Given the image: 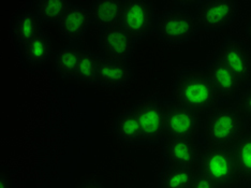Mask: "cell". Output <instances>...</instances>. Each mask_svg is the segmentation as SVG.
Masks as SVG:
<instances>
[{
	"label": "cell",
	"instance_id": "18",
	"mask_svg": "<svg viewBox=\"0 0 251 188\" xmlns=\"http://www.w3.org/2000/svg\"><path fill=\"white\" fill-rule=\"evenodd\" d=\"M197 172L186 167L169 164L160 176V188H190Z\"/></svg>",
	"mask_w": 251,
	"mask_h": 188
},
{
	"label": "cell",
	"instance_id": "2",
	"mask_svg": "<svg viewBox=\"0 0 251 188\" xmlns=\"http://www.w3.org/2000/svg\"><path fill=\"white\" fill-rule=\"evenodd\" d=\"M248 123L234 102L216 107L202 119L207 144L232 150L246 132Z\"/></svg>",
	"mask_w": 251,
	"mask_h": 188
},
{
	"label": "cell",
	"instance_id": "27",
	"mask_svg": "<svg viewBox=\"0 0 251 188\" xmlns=\"http://www.w3.org/2000/svg\"><path fill=\"white\" fill-rule=\"evenodd\" d=\"M0 188H11L8 179L4 175H0Z\"/></svg>",
	"mask_w": 251,
	"mask_h": 188
},
{
	"label": "cell",
	"instance_id": "11",
	"mask_svg": "<svg viewBox=\"0 0 251 188\" xmlns=\"http://www.w3.org/2000/svg\"><path fill=\"white\" fill-rule=\"evenodd\" d=\"M204 71L220 98L233 100L241 93L242 83L229 68L219 60L214 59Z\"/></svg>",
	"mask_w": 251,
	"mask_h": 188
},
{
	"label": "cell",
	"instance_id": "8",
	"mask_svg": "<svg viewBox=\"0 0 251 188\" xmlns=\"http://www.w3.org/2000/svg\"><path fill=\"white\" fill-rule=\"evenodd\" d=\"M215 59L229 68L243 86L251 81V51L243 42L227 40L218 50Z\"/></svg>",
	"mask_w": 251,
	"mask_h": 188
},
{
	"label": "cell",
	"instance_id": "9",
	"mask_svg": "<svg viewBox=\"0 0 251 188\" xmlns=\"http://www.w3.org/2000/svg\"><path fill=\"white\" fill-rule=\"evenodd\" d=\"M237 4L230 0L224 1H205L197 12L198 25L204 29L219 30L230 25L236 15Z\"/></svg>",
	"mask_w": 251,
	"mask_h": 188
},
{
	"label": "cell",
	"instance_id": "25",
	"mask_svg": "<svg viewBox=\"0 0 251 188\" xmlns=\"http://www.w3.org/2000/svg\"><path fill=\"white\" fill-rule=\"evenodd\" d=\"M190 188H219L217 186L214 181L207 178L206 175L203 174L201 171H198V172L193 176L191 187Z\"/></svg>",
	"mask_w": 251,
	"mask_h": 188
},
{
	"label": "cell",
	"instance_id": "16",
	"mask_svg": "<svg viewBox=\"0 0 251 188\" xmlns=\"http://www.w3.org/2000/svg\"><path fill=\"white\" fill-rule=\"evenodd\" d=\"M124 1H98L91 9V18L95 24L101 27H111L121 24Z\"/></svg>",
	"mask_w": 251,
	"mask_h": 188
},
{
	"label": "cell",
	"instance_id": "7",
	"mask_svg": "<svg viewBox=\"0 0 251 188\" xmlns=\"http://www.w3.org/2000/svg\"><path fill=\"white\" fill-rule=\"evenodd\" d=\"M202 126L201 116L172 101L168 105L165 139L196 140Z\"/></svg>",
	"mask_w": 251,
	"mask_h": 188
},
{
	"label": "cell",
	"instance_id": "4",
	"mask_svg": "<svg viewBox=\"0 0 251 188\" xmlns=\"http://www.w3.org/2000/svg\"><path fill=\"white\" fill-rule=\"evenodd\" d=\"M133 110L140 124L143 140L160 142L165 139L168 105L159 99L150 98L141 101Z\"/></svg>",
	"mask_w": 251,
	"mask_h": 188
},
{
	"label": "cell",
	"instance_id": "12",
	"mask_svg": "<svg viewBox=\"0 0 251 188\" xmlns=\"http://www.w3.org/2000/svg\"><path fill=\"white\" fill-rule=\"evenodd\" d=\"M130 76V69L125 60L110 57L99 58L96 73L97 83L110 88H118L127 84Z\"/></svg>",
	"mask_w": 251,
	"mask_h": 188
},
{
	"label": "cell",
	"instance_id": "1",
	"mask_svg": "<svg viewBox=\"0 0 251 188\" xmlns=\"http://www.w3.org/2000/svg\"><path fill=\"white\" fill-rule=\"evenodd\" d=\"M173 96L174 102L200 116L218 107L221 99L204 70L181 73L175 83Z\"/></svg>",
	"mask_w": 251,
	"mask_h": 188
},
{
	"label": "cell",
	"instance_id": "15",
	"mask_svg": "<svg viewBox=\"0 0 251 188\" xmlns=\"http://www.w3.org/2000/svg\"><path fill=\"white\" fill-rule=\"evenodd\" d=\"M232 153L241 184H251V124L234 145Z\"/></svg>",
	"mask_w": 251,
	"mask_h": 188
},
{
	"label": "cell",
	"instance_id": "28",
	"mask_svg": "<svg viewBox=\"0 0 251 188\" xmlns=\"http://www.w3.org/2000/svg\"><path fill=\"white\" fill-rule=\"evenodd\" d=\"M247 31H248V35H249V37L251 38V20H250L249 24H248V29H247Z\"/></svg>",
	"mask_w": 251,
	"mask_h": 188
},
{
	"label": "cell",
	"instance_id": "14",
	"mask_svg": "<svg viewBox=\"0 0 251 188\" xmlns=\"http://www.w3.org/2000/svg\"><path fill=\"white\" fill-rule=\"evenodd\" d=\"M93 21L90 11L82 7H70L67 13L58 22L59 29L68 39L75 40L86 31Z\"/></svg>",
	"mask_w": 251,
	"mask_h": 188
},
{
	"label": "cell",
	"instance_id": "23",
	"mask_svg": "<svg viewBox=\"0 0 251 188\" xmlns=\"http://www.w3.org/2000/svg\"><path fill=\"white\" fill-rule=\"evenodd\" d=\"M70 9L68 1H41L38 4V15L50 22H59Z\"/></svg>",
	"mask_w": 251,
	"mask_h": 188
},
{
	"label": "cell",
	"instance_id": "3",
	"mask_svg": "<svg viewBox=\"0 0 251 188\" xmlns=\"http://www.w3.org/2000/svg\"><path fill=\"white\" fill-rule=\"evenodd\" d=\"M199 170L219 188H236L238 180L237 169L232 150L207 144L201 150Z\"/></svg>",
	"mask_w": 251,
	"mask_h": 188
},
{
	"label": "cell",
	"instance_id": "19",
	"mask_svg": "<svg viewBox=\"0 0 251 188\" xmlns=\"http://www.w3.org/2000/svg\"><path fill=\"white\" fill-rule=\"evenodd\" d=\"M12 30L15 39L25 45L40 33V20L36 14H25L16 20Z\"/></svg>",
	"mask_w": 251,
	"mask_h": 188
},
{
	"label": "cell",
	"instance_id": "17",
	"mask_svg": "<svg viewBox=\"0 0 251 188\" xmlns=\"http://www.w3.org/2000/svg\"><path fill=\"white\" fill-rule=\"evenodd\" d=\"M115 133L119 140L127 143H134L143 140V135L141 133L140 124L136 118L133 107L121 114L116 119Z\"/></svg>",
	"mask_w": 251,
	"mask_h": 188
},
{
	"label": "cell",
	"instance_id": "22",
	"mask_svg": "<svg viewBox=\"0 0 251 188\" xmlns=\"http://www.w3.org/2000/svg\"><path fill=\"white\" fill-rule=\"evenodd\" d=\"M98 60L99 57H97L96 55L87 52H82L76 70V79L89 84L97 83L96 73Z\"/></svg>",
	"mask_w": 251,
	"mask_h": 188
},
{
	"label": "cell",
	"instance_id": "13",
	"mask_svg": "<svg viewBox=\"0 0 251 188\" xmlns=\"http://www.w3.org/2000/svg\"><path fill=\"white\" fill-rule=\"evenodd\" d=\"M101 44L106 57L125 60L133 49V39L123 29L121 24H117L105 28Z\"/></svg>",
	"mask_w": 251,
	"mask_h": 188
},
{
	"label": "cell",
	"instance_id": "20",
	"mask_svg": "<svg viewBox=\"0 0 251 188\" xmlns=\"http://www.w3.org/2000/svg\"><path fill=\"white\" fill-rule=\"evenodd\" d=\"M83 51L77 48H67L61 50L56 56V68L61 76L66 78H76V70Z\"/></svg>",
	"mask_w": 251,
	"mask_h": 188
},
{
	"label": "cell",
	"instance_id": "24",
	"mask_svg": "<svg viewBox=\"0 0 251 188\" xmlns=\"http://www.w3.org/2000/svg\"><path fill=\"white\" fill-rule=\"evenodd\" d=\"M234 104L241 111L248 124H251V85L245 87L238 95V98Z\"/></svg>",
	"mask_w": 251,
	"mask_h": 188
},
{
	"label": "cell",
	"instance_id": "6",
	"mask_svg": "<svg viewBox=\"0 0 251 188\" xmlns=\"http://www.w3.org/2000/svg\"><path fill=\"white\" fill-rule=\"evenodd\" d=\"M121 26L133 40L150 35L156 27L152 5L146 1H124Z\"/></svg>",
	"mask_w": 251,
	"mask_h": 188
},
{
	"label": "cell",
	"instance_id": "5",
	"mask_svg": "<svg viewBox=\"0 0 251 188\" xmlns=\"http://www.w3.org/2000/svg\"><path fill=\"white\" fill-rule=\"evenodd\" d=\"M198 26L196 16L182 10H172L158 19L156 30L163 41L177 44L189 40L195 35Z\"/></svg>",
	"mask_w": 251,
	"mask_h": 188
},
{
	"label": "cell",
	"instance_id": "21",
	"mask_svg": "<svg viewBox=\"0 0 251 188\" xmlns=\"http://www.w3.org/2000/svg\"><path fill=\"white\" fill-rule=\"evenodd\" d=\"M27 59L33 64H43L50 56V44L49 39L40 32L31 41L24 45Z\"/></svg>",
	"mask_w": 251,
	"mask_h": 188
},
{
	"label": "cell",
	"instance_id": "26",
	"mask_svg": "<svg viewBox=\"0 0 251 188\" xmlns=\"http://www.w3.org/2000/svg\"><path fill=\"white\" fill-rule=\"evenodd\" d=\"M79 188H104V187L97 183V182H86V183H84Z\"/></svg>",
	"mask_w": 251,
	"mask_h": 188
},
{
	"label": "cell",
	"instance_id": "10",
	"mask_svg": "<svg viewBox=\"0 0 251 188\" xmlns=\"http://www.w3.org/2000/svg\"><path fill=\"white\" fill-rule=\"evenodd\" d=\"M200 154L201 150L196 140L165 139L164 156L169 164L199 171Z\"/></svg>",
	"mask_w": 251,
	"mask_h": 188
}]
</instances>
